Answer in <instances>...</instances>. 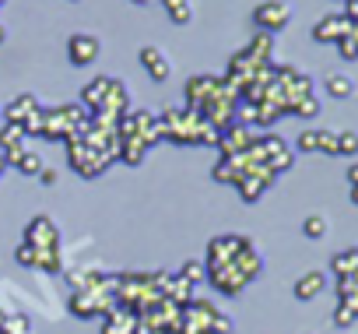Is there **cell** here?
I'll list each match as a JSON object with an SVG mask.
<instances>
[{
    "instance_id": "23",
    "label": "cell",
    "mask_w": 358,
    "mask_h": 334,
    "mask_svg": "<svg viewBox=\"0 0 358 334\" xmlns=\"http://www.w3.org/2000/svg\"><path fill=\"white\" fill-rule=\"evenodd\" d=\"M337 155H358V134L337 130Z\"/></svg>"
},
{
    "instance_id": "12",
    "label": "cell",
    "mask_w": 358,
    "mask_h": 334,
    "mask_svg": "<svg viewBox=\"0 0 358 334\" xmlns=\"http://www.w3.org/2000/svg\"><path fill=\"white\" fill-rule=\"evenodd\" d=\"M323 288H327V274H323V271H306V274L292 285V292H295V299H299V302L316 299Z\"/></svg>"
},
{
    "instance_id": "17",
    "label": "cell",
    "mask_w": 358,
    "mask_h": 334,
    "mask_svg": "<svg viewBox=\"0 0 358 334\" xmlns=\"http://www.w3.org/2000/svg\"><path fill=\"white\" fill-rule=\"evenodd\" d=\"M0 334H32V320L25 313H4V320H0Z\"/></svg>"
},
{
    "instance_id": "19",
    "label": "cell",
    "mask_w": 358,
    "mask_h": 334,
    "mask_svg": "<svg viewBox=\"0 0 358 334\" xmlns=\"http://www.w3.org/2000/svg\"><path fill=\"white\" fill-rule=\"evenodd\" d=\"M43 165H46V162H43V155H36V151H25V155L18 158V165H15V169H18V173H25V176H39V173H43Z\"/></svg>"
},
{
    "instance_id": "20",
    "label": "cell",
    "mask_w": 358,
    "mask_h": 334,
    "mask_svg": "<svg viewBox=\"0 0 358 334\" xmlns=\"http://www.w3.org/2000/svg\"><path fill=\"white\" fill-rule=\"evenodd\" d=\"M179 278H187L190 285H201L208 278V264L204 260H187L183 267H179Z\"/></svg>"
},
{
    "instance_id": "16",
    "label": "cell",
    "mask_w": 358,
    "mask_h": 334,
    "mask_svg": "<svg viewBox=\"0 0 358 334\" xmlns=\"http://www.w3.org/2000/svg\"><path fill=\"white\" fill-rule=\"evenodd\" d=\"M334 274L337 278H348V274H358V250H341L334 260H330Z\"/></svg>"
},
{
    "instance_id": "4",
    "label": "cell",
    "mask_w": 358,
    "mask_h": 334,
    "mask_svg": "<svg viewBox=\"0 0 358 334\" xmlns=\"http://www.w3.org/2000/svg\"><path fill=\"white\" fill-rule=\"evenodd\" d=\"M67 144V162H71V169L74 173H81L85 180H95V176H102L109 165L116 162V158H109L106 151H99L88 137H85V130L81 134H74L71 141H64Z\"/></svg>"
},
{
    "instance_id": "8",
    "label": "cell",
    "mask_w": 358,
    "mask_h": 334,
    "mask_svg": "<svg viewBox=\"0 0 358 334\" xmlns=\"http://www.w3.org/2000/svg\"><path fill=\"white\" fill-rule=\"evenodd\" d=\"M348 32H351V22H348L344 15H327V18L316 22L313 39H316V43H341Z\"/></svg>"
},
{
    "instance_id": "7",
    "label": "cell",
    "mask_w": 358,
    "mask_h": 334,
    "mask_svg": "<svg viewBox=\"0 0 358 334\" xmlns=\"http://www.w3.org/2000/svg\"><path fill=\"white\" fill-rule=\"evenodd\" d=\"M99 53H102V43L92 32H74L67 39V57H71L74 67H92L99 60Z\"/></svg>"
},
{
    "instance_id": "3",
    "label": "cell",
    "mask_w": 358,
    "mask_h": 334,
    "mask_svg": "<svg viewBox=\"0 0 358 334\" xmlns=\"http://www.w3.org/2000/svg\"><path fill=\"white\" fill-rule=\"evenodd\" d=\"M172 334H232V316L208 299H190L179 309Z\"/></svg>"
},
{
    "instance_id": "25",
    "label": "cell",
    "mask_w": 358,
    "mask_h": 334,
    "mask_svg": "<svg viewBox=\"0 0 358 334\" xmlns=\"http://www.w3.org/2000/svg\"><path fill=\"white\" fill-rule=\"evenodd\" d=\"M295 144H299V151H320V130H302Z\"/></svg>"
},
{
    "instance_id": "32",
    "label": "cell",
    "mask_w": 358,
    "mask_h": 334,
    "mask_svg": "<svg viewBox=\"0 0 358 334\" xmlns=\"http://www.w3.org/2000/svg\"><path fill=\"white\" fill-rule=\"evenodd\" d=\"M4 169H8V162H4V155H0V176H4Z\"/></svg>"
},
{
    "instance_id": "2",
    "label": "cell",
    "mask_w": 358,
    "mask_h": 334,
    "mask_svg": "<svg viewBox=\"0 0 358 334\" xmlns=\"http://www.w3.org/2000/svg\"><path fill=\"white\" fill-rule=\"evenodd\" d=\"M162 130H165V141L172 144H218L222 141V130L211 127L201 113L179 106V109H165L158 116Z\"/></svg>"
},
{
    "instance_id": "35",
    "label": "cell",
    "mask_w": 358,
    "mask_h": 334,
    "mask_svg": "<svg viewBox=\"0 0 358 334\" xmlns=\"http://www.w3.org/2000/svg\"><path fill=\"white\" fill-rule=\"evenodd\" d=\"M4 36H8V32H4V25H0V43H4Z\"/></svg>"
},
{
    "instance_id": "24",
    "label": "cell",
    "mask_w": 358,
    "mask_h": 334,
    "mask_svg": "<svg viewBox=\"0 0 358 334\" xmlns=\"http://www.w3.org/2000/svg\"><path fill=\"white\" fill-rule=\"evenodd\" d=\"M15 260H18L22 267H36V264H39V250L29 246V243H22V246L15 250Z\"/></svg>"
},
{
    "instance_id": "30",
    "label": "cell",
    "mask_w": 358,
    "mask_h": 334,
    "mask_svg": "<svg viewBox=\"0 0 358 334\" xmlns=\"http://www.w3.org/2000/svg\"><path fill=\"white\" fill-rule=\"evenodd\" d=\"M36 180H39L43 187H53V183H57V169H50V165H43V173H39Z\"/></svg>"
},
{
    "instance_id": "29",
    "label": "cell",
    "mask_w": 358,
    "mask_h": 334,
    "mask_svg": "<svg viewBox=\"0 0 358 334\" xmlns=\"http://www.w3.org/2000/svg\"><path fill=\"white\" fill-rule=\"evenodd\" d=\"M137 334H172V330H165V327H158V323H151V320L137 316Z\"/></svg>"
},
{
    "instance_id": "11",
    "label": "cell",
    "mask_w": 358,
    "mask_h": 334,
    "mask_svg": "<svg viewBox=\"0 0 358 334\" xmlns=\"http://www.w3.org/2000/svg\"><path fill=\"white\" fill-rule=\"evenodd\" d=\"M36 109H39V99H36V95H29V92H25V95H15L11 106H4V123H18V127H22Z\"/></svg>"
},
{
    "instance_id": "6",
    "label": "cell",
    "mask_w": 358,
    "mask_h": 334,
    "mask_svg": "<svg viewBox=\"0 0 358 334\" xmlns=\"http://www.w3.org/2000/svg\"><path fill=\"white\" fill-rule=\"evenodd\" d=\"M22 243L36 246L39 253H43V250H60V229H57V222H53L50 215H36V218L25 225V239H22Z\"/></svg>"
},
{
    "instance_id": "33",
    "label": "cell",
    "mask_w": 358,
    "mask_h": 334,
    "mask_svg": "<svg viewBox=\"0 0 358 334\" xmlns=\"http://www.w3.org/2000/svg\"><path fill=\"white\" fill-rule=\"evenodd\" d=\"M130 4H151V0H130Z\"/></svg>"
},
{
    "instance_id": "5",
    "label": "cell",
    "mask_w": 358,
    "mask_h": 334,
    "mask_svg": "<svg viewBox=\"0 0 358 334\" xmlns=\"http://www.w3.org/2000/svg\"><path fill=\"white\" fill-rule=\"evenodd\" d=\"M288 22H292V4H285V0H264V4L253 8V25L267 36L281 32Z\"/></svg>"
},
{
    "instance_id": "9",
    "label": "cell",
    "mask_w": 358,
    "mask_h": 334,
    "mask_svg": "<svg viewBox=\"0 0 358 334\" xmlns=\"http://www.w3.org/2000/svg\"><path fill=\"white\" fill-rule=\"evenodd\" d=\"M137 60H141V67L148 71V78H151V81H169L172 64H169V57H165L158 46H144V50L137 53Z\"/></svg>"
},
{
    "instance_id": "18",
    "label": "cell",
    "mask_w": 358,
    "mask_h": 334,
    "mask_svg": "<svg viewBox=\"0 0 358 334\" xmlns=\"http://www.w3.org/2000/svg\"><path fill=\"white\" fill-rule=\"evenodd\" d=\"M18 144H25V130L18 123H4V127H0V151H11Z\"/></svg>"
},
{
    "instance_id": "28",
    "label": "cell",
    "mask_w": 358,
    "mask_h": 334,
    "mask_svg": "<svg viewBox=\"0 0 358 334\" xmlns=\"http://www.w3.org/2000/svg\"><path fill=\"white\" fill-rule=\"evenodd\" d=\"M355 320H358V316H355V309H351V306H344V302H341V306L334 309V323H337V327H351Z\"/></svg>"
},
{
    "instance_id": "34",
    "label": "cell",
    "mask_w": 358,
    "mask_h": 334,
    "mask_svg": "<svg viewBox=\"0 0 358 334\" xmlns=\"http://www.w3.org/2000/svg\"><path fill=\"white\" fill-rule=\"evenodd\" d=\"M0 127H4V106H0Z\"/></svg>"
},
{
    "instance_id": "36",
    "label": "cell",
    "mask_w": 358,
    "mask_h": 334,
    "mask_svg": "<svg viewBox=\"0 0 358 334\" xmlns=\"http://www.w3.org/2000/svg\"><path fill=\"white\" fill-rule=\"evenodd\" d=\"M0 4H8V0H0Z\"/></svg>"
},
{
    "instance_id": "27",
    "label": "cell",
    "mask_w": 358,
    "mask_h": 334,
    "mask_svg": "<svg viewBox=\"0 0 358 334\" xmlns=\"http://www.w3.org/2000/svg\"><path fill=\"white\" fill-rule=\"evenodd\" d=\"M320 151L337 155V130H320Z\"/></svg>"
},
{
    "instance_id": "22",
    "label": "cell",
    "mask_w": 358,
    "mask_h": 334,
    "mask_svg": "<svg viewBox=\"0 0 358 334\" xmlns=\"http://www.w3.org/2000/svg\"><path fill=\"white\" fill-rule=\"evenodd\" d=\"M302 232H306V239H323L327 236V218L323 215H309L302 222Z\"/></svg>"
},
{
    "instance_id": "26",
    "label": "cell",
    "mask_w": 358,
    "mask_h": 334,
    "mask_svg": "<svg viewBox=\"0 0 358 334\" xmlns=\"http://www.w3.org/2000/svg\"><path fill=\"white\" fill-rule=\"evenodd\" d=\"M337 53H341L344 60H358V43H355V36H351V32L337 43Z\"/></svg>"
},
{
    "instance_id": "10",
    "label": "cell",
    "mask_w": 358,
    "mask_h": 334,
    "mask_svg": "<svg viewBox=\"0 0 358 334\" xmlns=\"http://www.w3.org/2000/svg\"><path fill=\"white\" fill-rule=\"evenodd\" d=\"M102 334H137V313L127 306H113L102 316Z\"/></svg>"
},
{
    "instance_id": "1",
    "label": "cell",
    "mask_w": 358,
    "mask_h": 334,
    "mask_svg": "<svg viewBox=\"0 0 358 334\" xmlns=\"http://www.w3.org/2000/svg\"><path fill=\"white\" fill-rule=\"evenodd\" d=\"M116 302V278L109 274H99V271H88L85 281L71 292V313L81 316V320H102Z\"/></svg>"
},
{
    "instance_id": "13",
    "label": "cell",
    "mask_w": 358,
    "mask_h": 334,
    "mask_svg": "<svg viewBox=\"0 0 358 334\" xmlns=\"http://www.w3.org/2000/svg\"><path fill=\"white\" fill-rule=\"evenodd\" d=\"M109 74H95L85 88H81V106L88 109V113H95L99 106H102V99H106V92H109Z\"/></svg>"
},
{
    "instance_id": "21",
    "label": "cell",
    "mask_w": 358,
    "mask_h": 334,
    "mask_svg": "<svg viewBox=\"0 0 358 334\" xmlns=\"http://www.w3.org/2000/svg\"><path fill=\"white\" fill-rule=\"evenodd\" d=\"M288 113H295V116H302V120H313V116H320V99L316 95H309V99H299Z\"/></svg>"
},
{
    "instance_id": "31",
    "label": "cell",
    "mask_w": 358,
    "mask_h": 334,
    "mask_svg": "<svg viewBox=\"0 0 358 334\" xmlns=\"http://www.w3.org/2000/svg\"><path fill=\"white\" fill-rule=\"evenodd\" d=\"M348 183H351V187H358V162L348 169Z\"/></svg>"
},
{
    "instance_id": "15",
    "label": "cell",
    "mask_w": 358,
    "mask_h": 334,
    "mask_svg": "<svg viewBox=\"0 0 358 334\" xmlns=\"http://www.w3.org/2000/svg\"><path fill=\"white\" fill-rule=\"evenodd\" d=\"M162 8H165V15L176 25H187L194 18V4H190V0H162Z\"/></svg>"
},
{
    "instance_id": "14",
    "label": "cell",
    "mask_w": 358,
    "mask_h": 334,
    "mask_svg": "<svg viewBox=\"0 0 358 334\" xmlns=\"http://www.w3.org/2000/svg\"><path fill=\"white\" fill-rule=\"evenodd\" d=\"M327 95L330 99H351L355 95V81H351V74H341V71H334V74H327Z\"/></svg>"
}]
</instances>
